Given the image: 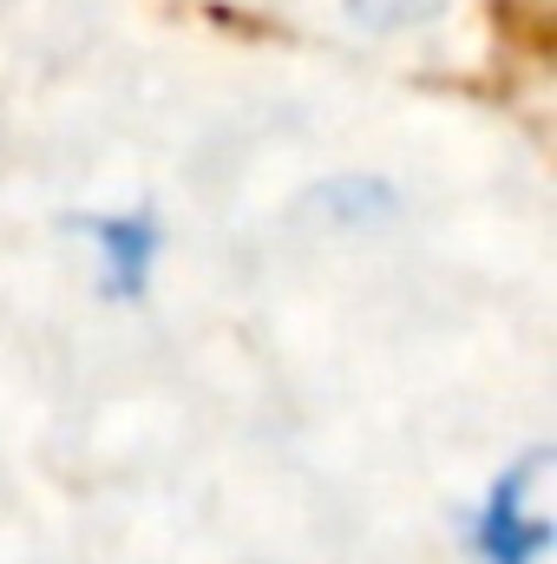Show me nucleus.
I'll use <instances>...</instances> for the list:
<instances>
[{
    "instance_id": "obj_2",
    "label": "nucleus",
    "mask_w": 557,
    "mask_h": 564,
    "mask_svg": "<svg viewBox=\"0 0 557 564\" xmlns=\"http://www.w3.org/2000/svg\"><path fill=\"white\" fill-rule=\"evenodd\" d=\"M99 257H106V295L132 302L144 295V276H151V257H157V224L151 217H86L79 224Z\"/></svg>"
},
{
    "instance_id": "obj_4",
    "label": "nucleus",
    "mask_w": 557,
    "mask_h": 564,
    "mask_svg": "<svg viewBox=\"0 0 557 564\" xmlns=\"http://www.w3.org/2000/svg\"><path fill=\"white\" fill-rule=\"evenodd\" d=\"M361 26H374V33H394V26H419V20H433L446 0H341Z\"/></svg>"
},
{
    "instance_id": "obj_1",
    "label": "nucleus",
    "mask_w": 557,
    "mask_h": 564,
    "mask_svg": "<svg viewBox=\"0 0 557 564\" xmlns=\"http://www.w3.org/2000/svg\"><path fill=\"white\" fill-rule=\"evenodd\" d=\"M545 473H551V446H532L492 479V492H485V506L472 519L479 564H545V552L557 545V525L545 512H532V486Z\"/></svg>"
},
{
    "instance_id": "obj_3",
    "label": "nucleus",
    "mask_w": 557,
    "mask_h": 564,
    "mask_svg": "<svg viewBox=\"0 0 557 564\" xmlns=\"http://www.w3.org/2000/svg\"><path fill=\"white\" fill-rule=\"evenodd\" d=\"M315 210H335L341 224H374V217L394 210V191L381 177H335V184L315 191Z\"/></svg>"
}]
</instances>
